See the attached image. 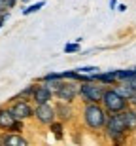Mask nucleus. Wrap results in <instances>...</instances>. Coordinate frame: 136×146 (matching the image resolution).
<instances>
[{"label": "nucleus", "mask_w": 136, "mask_h": 146, "mask_svg": "<svg viewBox=\"0 0 136 146\" xmlns=\"http://www.w3.org/2000/svg\"><path fill=\"white\" fill-rule=\"evenodd\" d=\"M83 118H85V123H87L89 129L98 131V129H102L104 123H106L108 112H106V108L100 103H85Z\"/></svg>", "instance_id": "obj_1"}, {"label": "nucleus", "mask_w": 136, "mask_h": 146, "mask_svg": "<svg viewBox=\"0 0 136 146\" xmlns=\"http://www.w3.org/2000/svg\"><path fill=\"white\" fill-rule=\"evenodd\" d=\"M104 129H106V135L114 142H121L123 137L127 135V127H125V123H123V118H121L119 112H108Z\"/></svg>", "instance_id": "obj_2"}, {"label": "nucleus", "mask_w": 136, "mask_h": 146, "mask_svg": "<svg viewBox=\"0 0 136 146\" xmlns=\"http://www.w3.org/2000/svg\"><path fill=\"white\" fill-rule=\"evenodd\" d=\"M102 93H104L102 84H98V82H95V80H89V82H81V84H79L78 95H79L85 103H100Z\"/></svg>", "instance_id": "obj_3"}, {"label": "nucleus", "mask_w": 136, "mask_h": 146, "mask_svg": "<svg viewBox=\"0 0 136 146\" xmlns=\"http://www.w3.org/2000/svg\"><path fill=\"white\" fill-rule=\"evenodd\" d=\"M100 103L106 108V112H121L123 108H127V101L115 89H104Z\"/></svg>", "instance_id": "obj_4"}, {"label": "nucleus", "mask_w": 136, "mask_h": 146, "mask_svg": "<svg viewBox=\"0 0 136 146\" xmlns=\"http://www.w3.org/2000/svg\"><path fill=\"white\" fill-rule=\"evenodd\" d=\"M78 91H79V82H74V80H68V82H62V86L55 91L53 97H57L59 101H64V103H72L74 99L78 97Z\"/></svg>", "instance_id": "obj_5"}, {"label": "nucleus", "mask_w": 136, "mask_h": 146, "mask_svg": "<svg viewBox=\"0 0 136 146\" xmlns=\"http://www.w3.org/2000/svg\"><path fill=\"white\" fill-rule=\"evenodd\" d=\"M32 118H36L42 125H49L51 121L57 119V116H55V106L49 104V103L36 104V110H32Z\"/></svg>", "instance_id": "obj_6"}, {"label": "nucleus", "mask_w": 136, "mask_h": 146, "mask_svg": "<svg viewBox=\"0 0 136 146\" xmlns=\"http://www.w3.org/2000/svg\"><path fill=\"white\" fill-rule=\"evenodd\" d=\"M10 112H11V116H13L15 119H21V121L32 118V108H30V104H28V101H23V99L13 101V104L10 106Z\"/></svg>", "instance_id": "obj_7"}, {"label": "nucleus", "mask_w": 136, "mask_h": 146, "mask_svg": "<svg viewBox=\"0 0 136 146\" xmlns=\"http://www.w3.org/2000/svg\"><path fill=\"white\" fill-rule=\"evenodd\" d=\"M36 104H42V103H49V101H53V93L47 89L45 84H40V86H34V91H32V99Z\"/></svg>", "instance_id": "obj_8"}, {"label": "nucleus", "mask_w": 136, "mask_h": 146, "mask_svg": "<svg viewBox=\"0 0 136 146\" xmlns=\"http://www.w3.org/2000/svg\"><path fill=\"white\" fill-rule=\"evenodd\" d=\"M55 116L60 119V121H68V119L74 116V108H72L70 103H64V101H59L55 104Z\"/></svg>", "instance_id": "obj_9"}, {"label": "nucleus", "mask_w": 136, "mask_h": 146, "mask_svg": "<svg viewBox=\"0 0 136 146\" xmlns=\"http://www.w3.org/2000/svg\"><path fill=\"white\" fill-rule=\"evenodd\" d=\"M91 80L98 82V84H102V86H115V84H117V78H115L114 70H110V72H93Z\"/></svg>", "instance_id": "obj_10"}, {"label": "nucleus", "mask_w": 136, "mask_h": 146, "mask_svg": "<svg viewBox=\"0 0 136 146\" xmlns=\"http://www.w3.org/2000/svg\"><path fill=\"white\" fill-rule=\"evenodd\" d=\"M119 114H121V118H123V123H125L127 131H136V110L123 108Z\"/></svg>", "instance_id": "obj_11"}, {"label": "nucleus", "mask_w": 136, "mask_h": 146, "mask_svg": "<svg viewBox=\"0 0 136 146\" xmlns=\"http://www.w3.org/2000/svg\"><path fill=\"white\" fill-rule=\"evenodd\" d=\"M0 142L2 144H8V146H27L28 144L27 139L21 137V133H10V135L0 137Z\"/></svg>", "instance_id": "obj_12"}, {"label": "nucleus", "mask_w": 136, "mask_h": 146, "mask_svg": "<svg viewBox=\"0 0 136 146\" xmlns=\"http://www.w3.org/2000/svg\"><path fill=\"white\" fill-rule=\"evenodd\" d=\"M13 121H15V118L11 116L10 108L0 106V131H10V127H11Z\"/></svg>", "instance_id": "obj_13"}, {"label": "nucleus", "mask_w": 136, "mask_h": 146, "mask_svg": "<svg viewBox=\"0 0 136 146\" xmlns=\"http://www.w3.org/2000/svg\"><path fill=\"white\" fill-rule=\"evenodd\" d=\"M114 89H115L117 93H119V95H121L123 99H125V101H129V97L132 95V89H134V87H132L131 84H127V82H117Z\"/></svg>", "instance_id": "obj_14"}, {"label": "nucleus", "mask_w": 136, "mask_h": 146, "mask_svg": "<svg viewBox=\"0 0 136 146\" xmlns=\"http://www.w3.org/2000/svg\"><path fill=\"white\" fill-rule=\"evenodd\" d=\"M32 91H34V84H30V86H27L25 89H23V91L17 93L15 97H11L10 101H11V103H13V101H17V99H23V101H30V99H32Z\"/></svg>", "instance_id": "obj_15"}, {"label": "nucleus", "mask_w": 136, "mask_h": 146, "mask_svg": "<svg viewBox=\"0 0 136 146\" xmlns=\"http://www.w3.org/2000/svg\"><path fill=\"white\" fill-rule=\"evenodd\" d=\"M44 6H45V0H40V2H36V4H30L27 10H23V15H30V13H36V11L42 10Z\"/></svg>", "instance_id": "obj_16"}, {"label": "nucleus", "mask_w": 136, "mask_h": 146, "mask_svg": "<svg viewBox=\"0 0 136 146\" xmlns=\"http://www.w3.org/2000/svg\"><path fill=\"white\" fill-rule=\"evenodd\" d=\"M115 72V78H117V82H125L127 78H129V76L132 74V68H119V70H114Z\"/></svg>", "instance_id": "obj_17"}, {"label": "nucleus", "mask_w": 136, "mask_h": 146, "mask_svg": "<svg viewBox=\"0 0 136 146\" xmlns=\"http://www.w3.org/2000/svg\"><path fill=\"white\" fill-rule=\"evenodd\" d=\"M17 0H0V13H6V11L13 10Z\"/></svg>", "instance_id": "obj_18"}, {"label": "nucleus", "mask_w": 136, "mask_h": 146, "mask_svg": "<svg viewBox=\"0 0 136 146\" xmlns=\"http://www.w3.org/2000/svg\"><path fill=\"white\" fill-rule=\"evenodd\" d=\"M49 129L57 135V139H60L62 137V121H51L49 123Z\"/></svg>", "instance_id": "obj_19"}, {"label": "nucleus", "mask_w": 136, "mask_h": 146, "mask_svg": "<svg viewBox=\"0 0 136 146\" xmlns=\"http://www.w3.org/2000/svg\"><path fill=\"white\" fill-rule=\"evenodd\" d=\"M79 42H72V44H66L64 46V53H78L79 51Z\"/></svg>", "instance_id": "obj_20"}, {"label": "nucleus", "mask_w": 136, "mask_h": 146, "mask_svg": "<svg viewBox=\"0 0 136 146\" xmlns=\"http://www.w3.org/2000/svg\"><path fill=\"white\" fill-rule=\"evenodd\" d=\"M21 131H23V121L21 119H15L10 127V133H21Z\"/></svg>", "instance_id": "obj_21"}, {"label": "nucleus", "mask_w": 136, "mask_h": 146, "mask_svg": "<svg viewBox=\"0 0 136 146\" xmlns=\"http://www.w3.org/2000/svg\"><path fill=\"white\" fill-rule=\"evenodd\" d=\"M98 68L97 66H93V65H87V66H79L78 68V72H83V74H93V72H97Z\"/></svg>", "instance_id": "obj_22"}, {"label": "nucleus", "mask_w": 136, "mask_h": 146, "mask_svg": "<svg viewBox=\"0 0 136 146\" xmlns=\"http://www.w3.org/2000/svg\"><path fill=\"white\" fill-rule=\"evenodd\" d=\"M55 78H60V72H47L44 78H40V82H47V80H55Z\"/></svg>", "instance_id": "obj_23"}, {"label": "nucleus", "mask_w": 136, "mask_h": 146, "mask_svg": "<svg viewBox=\"0 0 136 146\" xmlns=\"http://www.w3.org/2000/svg\"><path fill=\"white\" fill-rule=\"evenodd\" d=\"M125 82H127V84H131V86H132V87L136 89V70H134V68H132V74L129 76V78H127Z\"/></svg>", "instance_id": "obj_24"}, {"label": "nucleus", "mask_w": 136, "mask_h": 146, "mask_svg": "<svg viewBox=\"0 0 136 146\" xmlns=\"http://www.w3.org/2000/svg\"><path fill=\"white\" fill-rule=\"evenodd\" d=\"M127 103H131V104H134V106H136V89H132V95L129 97V101H127Z\"/></svg>", "instance_id": "obj_25"}, {"label": "nucleus", "mask_w": 136, "mask_h": 146, "mask_svg": "<svg viewBox=\"0 0 136 146\" xmlns=\"http://www.w3.org/2000/svg\"><path fill=\"white\" fill-rule=\"evenodd\" d=\"M115 6H117V0H110V10H115Z\"/></svg>", "instance_id": "obj_26"}, {"label": "nucleus", "mask_w": 136, "mask_h": 146, "mask_svg": "<svg viewBox=\"0 0 136 146\" xmlns=\"http://www.w3.org/2000/svg\"><path fill=\"white\" fill-rule=\"evenodd\" d=\"M117 10H119V11H125L127 6H125V4H119V6H117Z\"/></svg>", "instance_id": "obj_27"}, {"label": "nucleus", "mask_w": 136, "mask_h": 146, "mask_svg": "<svg viewBox=\"0 0 136 146\" xmlns=\"http://www.w3.org/2000/svg\"><path fill=\"white\" fill-rule=\"evenodd\" d=\"M134 70H136V66H134Z\"/></svg>", "instance_id": "obj_28"}]
</instances>
